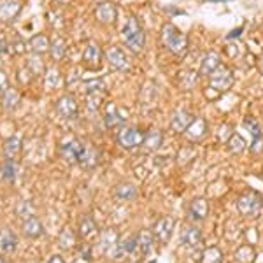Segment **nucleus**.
Listing matches in <instances>:
<instances>
[{
    "label": "nucleus",
    "mask_w": 263,
    "mask_h": 263,
    "mask_svg": "<svg viewBox=\"0 0 263 263\" xmlns=\"http://www.w3.org/2000/svg\"><path fill=\"white\" fill-rule=\"evenodd\" d=\"M200 263H223L221 249L216 248V246H211V248H207L205 251L202 253Z\"/></svg>",
    "instance_id": "31"
},
{
    "label": "nucleus",
    "mask_w": 263,
    "mask_h": 263,
    "mask_svg": "<svg viewBox=\"0 0 263 263\" xmlns=\"http://www.w3.org/2000/svg\"><path fill=\"white\" fill-rule=\"evenodd\" d=\"M48 263H65V260H63L60 254H53V256L48 260Z\"/></svg>",
    "instance_id": "42"
},
{
    "label": "nucleus",
    "mask_w": 263,
    "mask_h": 263,
    "mask_svg": "<svg viewBox=\"0 0 263 263\" xmlns=\"http://www.w3.org/2000/svg\"><path fill=\"white\" fill-rule=\"evenodd\" d=\"M219 67V54L211 51L203 57L202 60V65H200V74L202 76H211L213 72Z\"/></svg>",
    "instance_id": "25"
},
{
    "label": "nucleus",
    "mask_w": 263,
    "mask_h": 263,
    "mask_svg": "<svg viewBox=\"0 0 263 263\" xmlns=\"http://www.w3.org/2000/svg\"><path fill=\"white\" fill-rule=\"evenodd\" d=\"M244 126H246V128H249V132H251V135H253V139L261 137V130H260V126H258V125H256V121L251 120V118H248V120L244 121Z\"/></svg>",
    "instance_id": "38"
},
{
    "label": "nucleus",
    "mask_w": 263,
    "mask_h": 263,
    "mask_svg": "<svg viewBox=\"0 0 263 263\" xmlns=\"http://www.w3.org/2000/svg\"><path fill=\"white\" fill-rule=\"evenodd\" d=\"M121 39L126 44V48H130L134 53H141L144 48V42H146V35L144 30L135 18H128L126 23L121 28Z\"/></svg>",
    "instance_id": "1"
},
{
    "label": "nucleus",
    "mask_w": 263,
    "mask_h": 263,
    "mask_svg": "<svg viewBox=\"0 0 263 263\" xmlns=\"http://www.w3.org/2000/svg\"><path fill=\"white\" fill-rule=\"evenodd\" d=\"M249 151L254 153V155H258V153H261V151H263V135H261V137L253 139L251 146H249Z\"/></svg>",
    "instance_id": "40"
},
{
    "label": "nucleus",
    "mask_w": 263,
    "mask_h": 263,
    "mask_svg": "<svg viewBox=\"0 0 263 263\" xmlns=\"http://www.w3.org/2000/svg\"><path fill=\"white\" fill-rule=\"evenodd\" d=\"M246 141L244 137L240 134H232L230 139L227 141V149L228 153H232V155H239V153H242L246 149Z\"/></svg>",
    "instance_id": "28"
},
{
    "label": "nucleus",
    "mask_w": 263,
    "mask_h": 263,
    "mask_svg": "<svg viewBox=\"0 0 263 263\" xmlns=\"http://www.w3.org/2000/svg\"><path fill=\"white\" fill-rule=\"evenodd\" d=\"M116 142L123 149H135V147L142 146L144 132L139 128H132V126H123L116 135Z\"/></svg>",
    "instance_id": "4"
},
{
    "label": "nucleus",
    "mask_w": 263,
    "mask_h": 263,
    "mask_svg": "<svg viewBox=\"0 0 263 263\" xmlns=\"http://www.w3.org/2000/svg\"><path fill=\"white\" fill-rule=\"evenodd\" d=\"M16 248H18V237H16V233L9 230V228H2L0 230V251L9 254L14 253Z\"/></svg>",
    "instance_id": "18"
},
{
    "label": "nucleus",
    "mask_w": 263,
    "mask_h": 263,
    "mask_svg": "<svg viewBox=\"0 0 263 263\" xmlns=\"http://www.w3.org/2000/svg\"><path fill=\"white\" fill-rule=\"evenodd\" d=\"M49 46H51L49 39L46 35H42V33H37V35H33L30 39V48L35 54H42L46 51H49Z\"/></svg>",
    "instance_id": "29"
},
{
    "label": "nucleus",
    "mask_w": 263,
    "mask_h": 263,
    "mask_svg": "<svg viewBox=\"0 0 263 263\" xmlns=\"http://www.w3.org/2000/svg\"><path fill=\"white\" fill-rule=\"evenodd\" d=\"M174 227H176V223H174V219L171 216H163V218H160L158 221L155 223V227H153V235H155V239L158 240L160 244H165L171 240V237L174 233Z\"/></svg>",
    "instance_id": "8"
},
{
    "label": "nucleus",
    "mask_w": 263,
    "mask_h": 263,
    "mask_svg": "<svg viewBox=\"0 0 263 263\" xmlns=\"http://www.w3.org/2000/svg\"><path fill=\"white\" fill-rule=\"evenodd\" d=\"M202 240V233L197 227H184L181 232V244L184 248H195Z\"/></svg>",
    "instance_id": "20"
},
{
    "label": "nucleus",
    "mask_w": 263,
    "mask_h": 263,
    "mask_svg": "<svg viewBox=\"0 0 263 263\" xmlns=\"http://www.w3.org/2000/svg\"><path fill=\"white\" fill-rule=\"evenodd\" d=\"M57 2H60V4H65V2H69V0H57Z\"/></svg>",
    "instance_id": "47"
},
{
    "label": "nucleus",
    "mask_w": 263,
    "mask_h": 263,
    "mask_svg": "<svg viewBox=\"0 0 263 263\" xmlns=\"http://www.w3.org/2000/svg\"><path fill=\"white\" fill-rule=\"evenodd\" d=\"M263 209V197L258 192H246L237 198V211L244 218H253Z\"/></svg>",
    "instance_id": "3"
},
{
    "label": "nucleus",
    "mask_w": 263,
    "mask_h": 263,
    "mask_svg": "<svg viewBox=\"0 0 263 263\" xmlns=\"http://www.w3.org/2000/svg\"><path fill=\"white\" fill-rule=\"evenodd\" d=\"M78 233L83 240H90L93 237L99 235V224H97V221L91 216H83V218L79 219Z\"/></svg>",
    "instance_id": "16"
},
{
    "label": "nucleus",
    "mask_w": 263,
    "mask_h": 263,
    "mask_svg": "<svg viewBox=\"0 0 263 263\" xmlns=\"http://www.w3.org/2000/svg\"><path fill=\"white\" fill-rule=\"evenodd\" d=\"M20 151H21V139L9 137L4 141V155H6V158H14Z\"/></svg>",
    "instance_id": "32"
},
{
    "label": "nucleus",
    "mask_w": 263,
    "mask_h": 263,
    "mask_svg": "<svg viewBox=\"0 0 263 263\" xmlns=\"http://www.w3.org/2000/svg\"><path fill=\"white\" fill-rule=\"evenodd\" d=\"M256 258V251L253 249V246L242 244L235 249V260L239 263H253Z\"/></svg>",
    "instance_id": "27"
},
{
    "label": "nucleus",
    "mask_w": 263,
    "mask_h": 263,
    "mask_svg": "<svg viewBox=\"0 0 263 263\" xmlns=\"http://www.w3.org/2000/svg\"><path fill=\"white\" fill-rule=\"evenodd\" d=\"M100 163V153L97 149L95 146H91V144H84V149L81 153V156H79V162L78 165L84 171H93V168H97Z\"/></svg>",
    "instance_id": "10"
},
{
    "label": "nucleus",
    "mask_w": 263,
    "mask_h": 263,
    "mask_svg": "<svg viewBox=\"0 0 263 263\" xmlns=\"http://www.w3.org/2000/svg\"><path fill=\"white\" fill-rule=\"evenodd\" d=\"M58 246H60L62 249H72L76 246V235L70 228H65V230L60 233V237H58Z\"/></svg>",
    "instance_id": "35"
},
{
    "label": "nucleus",
    "mask_w": 263,
    "mask_h": 263,
    "mask_svg": "<svg viewBox=\"0 0 263 263\" xmlns=\"http://www.w3.org/2000/svg\"><path fill=\"white\" fill-rule=\"evenodd\" d=\"M21 100V95L18 90H14V88H7L6 91L0 95V104H2V107L6 109V111H12V109L18 107Z\"/></svg>",
    "instance_id": "22"
},
{
    "label": "nucleus",
    "mask_w": 263,
    "mask_h": 263,
    "mask_svg": "<svg viewBox=\"0 0 263 263\" xmlns=\"http://www.w3.org/2000/svg\"><path fill=\"white\" fill-rule=\"evenodd\" d=\"M163 142V135L162 132L158 130H149L147 134H144V142L142 146L146 147L147 151H156Z\"/></svg>",
    "instance_id": "26"
},
{
    "label": "nucleus",
    "mask_w": 263,
    "mask_h": 263,
    "mask_svg": "<svg viewBox=\"0 0 263 263\" xmlns=\"http://www.w3.org/2000/svg\"><path fill=\"white\" fill-rule=\"evenodd\" d=\"M105 62H107L114 70L128 69V58L123 53V49L116 48V46H111V48L105 49Z\"/></svg>",
    "instance_id": "12"
},
{
    "label": "nucleus",
    "mask_w": 263,
    "mask_h": 263,
    "mask_svg": "<svg viewBox=\"0 0 263 263\" xmlns=\"http://www.w3.org/2000/svg\"><path fill=\"white\" fill-rule=\"evenodd\" d=\"M186 137L190 141H200L203 135L207 134V123L203 118H193V121L190 123V126L186 128Z\"/></svg>",
    "instance_id": "19"
},
{
    "label": "nucleus",
    "mask_w": 263,
    "mask_h": 263,
    "mask_svg": "<svg viewBox=\"0 0 263 263\" xmlns=\"http://www.w3.org/2000/svg\"><path fill=\"white\" fill-rule=\"evenodd\" d=\"M54 111L63 120H74L78 116V102L72 95H63L54 102Z\"/></svg>",
    "instance_id": "7"
},
{
    "label": "nucleus",
    "mask_w": 263,
    "mask_h": 263,
    "mask_svg": "<svg viewBox=\"0 0 263 263\" xmlns=\"http://www.w3.org/2000/svg\"><path fill=\"white\" fill-rule=\"evenodd\" d=\"M49 53L53 57V60H62L67 53V44L63 39H54L49 46Z\"/></svg>",
    "instance_id": "34"
},
{
    "label": "nucleus",
    "mask_w": 263,
    "mask_h": 263,
    "mask_svg": "<svg viewBox=\"0 0 263 263\" xmlns=\"http://www.w3.org/2000/svg\"><path fill=\"white\" fill-rule=\"evenodd\" d=\"M192 114H188L186 111H176L172 116V121H171V126L174 132H177V134H184L186 128L190 126V123L193 121Z\"/></svg>",
    "instance_id": "21"
},
{
    "label": "nucleus",
    "mask_w": 263,
    "mask_h": 263,
    "mask_svg": "<svg viewBox=\"0 0 263 263\" xmlns=\"http://www.w3.org/2000/svg\"><path fill=\"white\" fill-rule=\"evenodd\" d=\"M116 16H118V11H116V7H114V4L111 2H102L95 9V18L102 25H112L114 21H116Z\"/></svg>",
    "instance_id": "14"
},
{
    "label": "nucleus",
    "mask_w": 263,
    "mask_h": 263,
    "mask_svg": "<svg viewBox=\"0 0 263 263\" xmlns=\"http://www.w3.org/2000/svg\"><path fill=\"white\" fill-rule=\"evenodd\" d=\"M162 42H163L165 48L171 51V53L177 54V57H181V54L186 53V46H188L186 35L177 27H174L172 23L163 25V28H162Z\"/></svg>",
    "instance_id": "2"
},
{
    "label": "nucleus",
    "mask_w": 263,
    "mask_h": 263,
    "mask_svg": "<svg viewBox=\"0 0 263 263\" xmlns=\"http://www.w3.org/2000/svg\"><path fill=\"white\" fill-rule=\"evenodd\" d=\"M100 62H102L100 48L95 44V42H90L83 51V65L88 67V69H99Z\"/></svg>",
    "instance_id": "15"
},
{
    "label": "nucleus",
    "mask_w": 263,
    "mask_h": 263,
    "mask_svg": "<svg viewBox=\"0 0 263 263\" xmlns=\"http://www.w3.org/2000/svg\"><path fill=\"white\" fill-rule=\"evenodd\" d=\"M0 263H9V261H7L6 258H2V256H0Z\"/></svg>",
    "instance_id": "45"
},
{
    "label": "nucleus",
    "mask_w": 263,
    "mask_h": 263,
    "mask_svg": "<svg viewBox=\"0 0 263 263\" xmlns=\"http://www.w3.org/2000/svg\"><path fill=\"white\" fill-rule=\"evenodd\" d=\"M86 90H88V93H99V91L105 90V84L102 79H97V81H91L86 84Z\"/></svg>",
    "instance_id": "39"
},
{
    "label": "nucleus",
    "mask_w": 263,
    "mask_h": 263,
    "mask_svg": "<svg viewBox=\"0 0 263 263\" xmlns=\"http://www.w3.org/2000/svg\"><path fill=\"white\" fill-rule=\"evenodd\" d=\"M7 51H9V44H7L4 39H0V54L7 53Z\"/></svg>",
    "instance_id": "43"
},
{
    "label": "nucleus",
    "mask_w": 263,
    "mask_h": 263,
    "mask_svg": "<svg viewBox=\"0 0 263 263\" xmlns=\"http://www.w3.org/2000/svg\"><path fill=\"white\" fill-rule=\"evenodd\" d=\"M83 149H84V144L81 141H76V139H72V141L63 142L60 146V155H62V158H63V162H65V163L76 165L79 162V156H81Z\"/></svg>",
    "instance_id": "9"
},
{
    "label": "nucleus",
    "mask_w": 263,
    "mask_h": 263,
    "mask_svg": "<svg viewBox=\"0 0 263 263\" xmlns=\"http://www.w3.org/2000/svg\"><path fill=\"white\" fill-rule=\"evenodd\" d=\"M114 195L120 200H135L137 198V188H135L132 182H121L114 188Z\"/></svg>",
    "instance_id": "24"
},
{
    "label": "nucleus",
    "mask_w": 263,
    "mask_h": 263,
    "mask_svg": "<svg viewBox=\"0 0 263 263\" xmlns=\"http://www.w3.org/2000/svg\"><path fill=\"white\" fill-rule=\"evenodd\" d=\"M0 177L4 181H14L16 177V163L14 158H6L4 163L0 165Z\"/></svg>",
    "instance_id": "33"
},
{
    "label": "nucleus",
    "mask_w": 263,
    "mask_h": 263,
    "mask_svg": "<svg viewBox=\"0 0 263 263\" xmlns=\"http://www.w3.org/2000/svg\"><path fill=\"white\" fill-rule=\"evenodd\" d=\"M21 230H23L25 237H28V239H39V237L44 235V227H42L41 219L35 218L33 214H28L27 218L23 219Z\"/></svg>",
    "instance_id": "13"
},
{
    "label": "nucleus",
    "mask_w": 263,
    "mask_h": 263,
    "mask_svg": "<svg viewBox=\"0 0 263 263\" xmlns=\"http://www.w3.org/2000/svg\"><path fill=\"white\" fill-rule=\"evenodd\" d=\"M209 216V202L202 197L192 198L188 203V218L193 221H202Z\"/></svg>",
    "instance_id": "11"
},
{
    "label": "nucleus",
    "mask_w": 263,
    "mask_h": 263,
    "mask_svg": "<svg viewBox=\"0 0 263 263\" xmlns=\"http://www.w3.org/2000/svg\"><path fill=\"white\" fill-rule=\"evenodd\" d=\"M57 84H58V70L51 69L46 72V88H48V90H53Z\"/></svg>",
    "instance_id": "36"
},
{
    "label": "nucleus",
    "mask_w": 263,
    "mask_h": 263,
    "mask_svg": "<svg viewBox=\"0 0 263 263\" xmlns=\"http://www.w3.org/2000/svg\"><path fill=\"white\" fill-rule=\"evenodd\" d=\"M74 263H90V260H86V258H78Z\"/></svg>",
    "instance_id": "44"
},
{
    "label": "nucleus",
    "mask_w": 263,
    "mask_h": 263,
    "mask_svg": "<svg viewBox=\"0 0 263 263\" xmlns=\"http://www.w3.org/2000/svg\"><path fill=\"white\" fill-rule=\"evenodd\" d=\"M137 239V249L142 254H149L153 249V242H155V235H153L151 230H141L135 235Z\"/></svg>",
    "instance_id": "23"
},
{
    "label": "nucleus",
    "mask_w": 263,
    "mask_h": 263,
    "mask_svg": "<svg viewBox=\"0 0 263 263\" xmlns=\"http://www.w3.org/2000/svg\"><path fill=\"white\" fill-rule=\"evenodd\" d=\"M260 69H261V72H263V57H261V60H260Z\"/></svg>",
    "instance_id": "46"
},
{
    "label": "nucleus",
    "mask_w": 263,
    "mask_h": 263,
    "mask_svg": "<svg viewBox=\"0 0 263 263\" xmlns=\"http://www.w3.org/2000/svg\"><path fill=\"white\" fill-rule=\"evenodd\" d=\"M123 121H125V118H121V114L111 105V107L107 109V112H105V116H104L105 126H107V128H120V126L123 125Z\"/></svg>",
    "instance_id": "30"
},
{
    "label": "nucleus",
    "mask_w": 263,
    "mask_h": 263,
    "mask_svg": "<svg viewBox=\"0 0 263 263\" xmlns=\"http://www.w3.org/2000/svg\"><path fill=\"white\" fill-rule=\"evenodd\" d=\"M7 88H9V84H7V76H6V72L0 70V95H2Z\"/></svg>",
    "instance_id": "41"
},
{
    "label": "nucleus",
    "mask_w": 263,
    "mask_h": 263,
    "mask_svg": "<svg viewBox=\"0 0 263 263\" xmlns=\"http://www.w3.org/2000/svg\"><path fill=\"white\" fill-rule=\"evenodd\" d=\"M21 11L20 0H0V20L12 21Z\"/></svg>",
    "instance_id": "17"
},
{
    "label": "nucleus",
    "mask_w": 263,
    "mask_h": 263,
    "mask_svg": "<svg viewBox=\"0 0 263 263\" xmlns=\"http://www.w3.org/2000/svg\"><path fill=\"white\" fill-rule=\"evenodd\" d=\"M86 102H88L86 105H88V109H90V111H97V109L100 107L102 97H100V95H95V93H88Z\"/></svg>",
    "instance_id": "37"
},
{
    "label": "nucleus",
    "mask_w": 263,
    "mask_h": 263,
    "mask_svg": "<svg viewBox=\"0 0 263 263\" xmlns=\"http://www.w3.org/2000/svg\"><path fill=\"white\" fill-rule=\"evenodd\" d=\"M232 84H233V74L227 67H218V69L209 76V88L211 90H216L218 93L230 90Z\"/></svg>",
    "instance_id": "5"
},
{
    "label": "nucleus",
    "mask_w": 263,
    "mask_h": 263,
    "mask_svg": "<svg viewBox=\"0 0 263 263\" xmlns=\"http://www.w3.org/2000/svg\"><path fill=\"white\" fill-rule=\"evenodd\" d=\"M120 237L114 230H105L100 233V239H99V248L102 249V253L107 254V256H112V258H120Z\"/></svg>",
    "instance_id": "6"
}]
</instances>
